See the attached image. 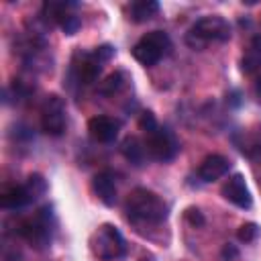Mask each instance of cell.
<instances>
[{"instance_id": "obj_1", "label": "cell", "mask_w": 261, "mask_h": 261, "mask_svg": "<svg viewBox=\"0 0 261 261\" xmlns=\"http://www.w3.org/2000/svg\"><path fill=\"white\" fill-rule=\"evenodd\" d=\"M126 214L133 220H141V222H163L167 218V204L151 190L147 188H135L126 202H124Z\"/></svg>"}, {"instance_id": "obj_2", "label": "cell", "mask_w": 261, "mask_h": 261, "mask_svg": "<svg viewBox=\"0 0 261 261\" xmlns=\"http://www.w3.org/2000/svg\"><path fill=\"white\" fill-rule=\"evenodd\" d=\"M228 39H230V24L218 14H208L198 18L186 33V43L198 51L204 49L208 43H224Z\"/></svg>"}, {"instance_id": "obj_3", "label": "cell", "mask_w": 261, "mask_h": 261, "mask_svg": "<svg viewBox=\"0 0 261 261\" xmlns=\"http://www.w3.org/2000/svg\"><path fill=\"white\" fill-rule=\"evenodd\" d=\"M53 228H55V216L51 206H41L31 218L20 220L16 224V232L27 239L35 249H47L53 241Z\"/></svg>"}, {"instance_id": "obj_4", "label": "cell", "mask_w": 261, "mask_h": 261, "mask_svg": "<svg viewBox=\"0 0 261 261\" xmlns=\"http://www.w3.org/2000/svg\"><path fill=\"white\" fill-rule=\"evenodd\" d=\"M90 249L100 261H114L124 257L126 241L114 224H100L90 237Z\"/></svg>"}, {"instance_id": "obj_5", "label": "cell", "mask_w": 261, "mask_h": 261, "mask_svg": "<svg viewBox=\"0 0 261 261\" xmlns=\"http://www.w3.org/2000/svg\"><path fill=\"white\" fill-rule=\"evenodd\" d=\"M171 49V39L167 33L163 31H151L147 35H143L135 47H133V57L145 65V67H151L155 65L163 55H167Z\"/></svg>"}, {"instance_id": "obj_6", "label": "cell", "mask_w": 261, "mask_h": 261, "mask_svg": "<svg viewBox=\"0 0 261 261\" xmlns=\"http://www.w3.org/2000/svg\"><path fill=\"white\" fill-rule=\"evenodd\" d=\"M145 151L151 159L155 161H171L177 151H179V141L175 139V135L165 128V126H157L155 130L147 133V139H145Z\"/></svg>"}, {"instance_id": "obj_7", "label": "cell", "mask_w": 261, "mask_h": 261, "mask_svg": "<svg viewBox=\"0 0 261 261\" xmlns=\"http://www.w3.org/2000/svg\"><path fill=\"white\" fill-rule=\"evenodd\" d=\"M65 126H67L65 102L57 94H49L41 106V128L49 137H59L63 135Z\"/></svg>"}, {"instance_id": "obj_8", "label": "cell", "mask_w": 261, "mask_h": 261, "mask_svg": "<svg viewBox=\"0 0 261 261\" xmlns=\"http://www.w3.org/2000/svg\"><path fill=\"white\" fill-rule=\"evenodd\" d=\"M102 73V61L96 59L94 53H86L82 49H77L71 57V65H69V82L71 84H94Z\"/></svg>"}, {"instance_id": "obj_9", "label": "cell", "mask_w": 261, "mask_h": 261, "mask_svg": "<svg viewBox=\"0 0 261 261\" xmlns=\"http://www.w3.org/2000/svg\"><path fill=\"white\" fill-rule=\"evenodd\" d=\"M222 196H224V200H228L230 204H234L239 208H251V204H253V198H251V192L245 184L243 173H232L224 181Z\"/></svg>"}, {"instance_id": "obj_10", "label": "cell", "mask_w": 261, "mask_h": 261, "mask_svg": "<svg viewBox=\"0 0 261 261\" xmlns=\"http://www.w3.org/2000/svg\"><path fill=\"white\" fill-rule=\"evenodd\" d=\"M118 120L110 118V116H104V114H98V116H92L88 120V130H90V137L98 143H112L116 137H118Z\"/></svg>"}, {"instance_id": "obj_11", "label": "cell", "mask_w": 261, "mask_h": 261, "mask_svg": "<svg viewBox=\"0 0 261 261\" xmlns=\"http://www.w3.org/2000/svg\"><path fill=\"white\" fill-rule=\"evenodd\" d=\"M228 169H230V161H228L224 155L214 153V155L204 157V161H202L200 167H198V177H200L202 181H216V179H220L222 175H226Z\"/></svg>"}, {"instance_id": "obj_12", "label": "cell", "mask_w": 261, "mask_h": 261, "mask_svg": "<svg viewBox=\"0 0 261 261\" xmlns=\"http://www.w3.org/2000/svg\"><path fill=\"white\" fill-rule=\"evenodd\" d=\"M92 190L104 206H114L116 202V181L110 171H100L92 179Z\"/></svg>"}, {"instance_id": "obj_13", "label": "cell", "mask_w": 261, "mask_h": 261, "mask_svg": "<svg viewBox=\"0 0 261 261\" xmlns=\"http://www.w3.org/2000/svg\"><path fill=\"white\" fill-rule=\"evenodd\" d=\"M75 8V2H63V0H47L41 6V18L51 27V24H61V20L71 14V10Z\"/></svg>"}, {"instance_id": "obj_14", "label": "cell", "mask_w": 261, "mask_h": 261, "mask_svg": "<svg viewBox=\"0 0 261 261\" xmlns=\"http://www.w3.org/2000/svg\"><path fill=\"white\" fill-rule=\"evenodd\" d=\"M159 12V4L155 0H137L126 6V16L133 22H147Z\"/></svg>"}, {"instance_id": "obj_15", "label": "cell", "mask_w": 261, "mask_h": 261, "mask_svg": "<svg viewBox=\"0 0 261 261\" xmlns=\"http://www.w3.org/2000/svg\"><path fill=\"white\" fill-rule=\"evenodd\" d=\"M29 202H33V200L24 186H12V188L4 190L0 196V206L4 210H18V208L27 206Z\"/></svg>"}, {"instance_id": "obj_16", "label": "cell", "mask_w": 261, "mask_h": 261, "mask_svg": "<svg viewBox=\"0 0 261 261\" xmlns=\"http://www.w3.org/2000/svg\"><path fill=\"white\" fill-rule=\"evenodd\" d=\"M120 151H122V155H124L133 165H143V163H145V157H149L147 151H145V143H141L137 137H126V139L122 141Z\"/></svg>"}, {"instance_id": "obj_17", "label": "cell", "mask_w": 261, "mask_h": 261, "mask_svg": "<svg viewBox=\"0 0 261 261\" xmlns=\"http://www.w3.org/2000/svg\"><path fill=\"white\" fill-rule=\"evenodd\" d=\"M126 84H128L126 71H114V73L106 75L104 82H100L98 94H102V96H114V94H118Z\"/></svg>"}, {"instance_id": "obj_18", "label": "cell", "mask_w": 261, "mask_h": 261, "mask_svg": "<svg viewBox=\"0 0 261 261\" xmlns=\"http://www.w3.org/2000/svg\"><path fill=\"white\" fill-rule=\"evenodd\" d=\"M24 188H27L31 200H37V198L45 196V192H47L49 186H47V179H45L41 173H31V175L27 177V181H24Z\"/></svg>"}, {"instance_id": "obj_19", "label": "cell", "mask_w": 261, "mask_h": 261, "mask_svg": "<svg viewBox=\"0 0 261 261\" xmlns=\"http://www.w3.org/2000/svg\"><path fill=\"white\" fill-rule=\"evenodd\" d=\"M259 69H261V53L249 49V51L243 55V59H241V71L247 73V75H251V73H255V71H259Z\"/></svg>"}, {"instance_id": "obj_20", "label": "cell", "mask_w": 261, "mask_h": 261, "mask_svg": "<svg viewBox=\"0 0 261 261\" xmlns=\"http://www.w3.org/2000/svg\"><path fill=\"white\" fill-rule=\"evenodd\" d=\"M259 234H261V228L257 222H243L237 230V237L241 243H255L259 239Z\"/></svg>"}, {"instance_id": "obj_21", "label": "cell", "mask_w": 261, "mask_h": 261, "mask_svg": "<svg viewBox=\"0 0 261 261\" xmlns=\"http://www.w3.org/2000/svg\"><path fill=\"white\" fill-rule=\"evenodd\" d=\"M59 27H61V31H63L65 35H75V33L80 31V27H82V18L71 12V14H67V16L61 20Z\"/></svg>"}, {"instance_id": "obj_22", "label": "cell", "mask_w": 261, "mask_h": 261, "mask_svg": "<svg viewBox=\"0 0 261 261\" xmlns=\"http://www.w3.org/2000/svg\"><path fill=\"white\" fill-rule=\"evenodd\" d=\"M184 218L192 224V226H202L206 220H204V214L200 212V208H196V206H190V208H186V212H184Z\"/></svg>"}, {"instance_id": "obj_23", "label": "cell", "mask_w": 261, "mask_h": 261, "mask_svg": "<svg viewBox=\"0 0 261 261\" xmlns=\"http://www.w3.org/2000/svg\"><path fill=\"white\" fill-rule=\"evenodd\" d=\"M139 126H141L145 133H151V130H155L159 124H157V120H155L153 112L145 110V112H141V116H139Z\"/></svg>"}, {"instance_id": "obj_24", "label": "cell", "mask_w": 261, "mask_h": 261, "mask_svg": "<svg viewBox=\"0 0 261 261\" xmlns=\"http://www.w3.org/2000/svg\"><path fill=\"white\" fill-rule=\"evenodd\" d=\"M92 53L96 55V59H98V61L106 63V61H110V59L114 57V47H112V45H108V43H104V45L96 47V49H94Z\"/></svg>"}, {"instance_id": "obj_25", "label": "cell", "mask_w": 261, "mask_h": 261, "mask_svg": "<svg viewBox=\"0 0 261 261\" xmlns=\"http://www.w3.org/2000/svg\"><path fill=\"white\" fill-rule=\"evenodd\" d=\"M2 261H22V253L16 249V245H2Z\"/></svg>"}, {"instance_id": "obj_26", "label": "cell", "mask_w": 261, "mask_h": 261, "mask_svg": "<svg viewBox=\"0 0 261 261\" xmlns=\"http://www.w3.org/2000/svg\"><path fill=\"white\" fill-rule=\"evenodd\" d=\"M237 257H239L237 247H234V245H230V243H226V245L222 247V259H224V261H234Z\"/></svg>"}, {"instance_id": "obj_27", "label": "cell", "mask_w": 261, "mask_h": 261, "mask_svg": "<svg viewBox=\"0 0 261 261\" xmlns=\"http://www.w3.org/2000/svg\"><path fill=\"white\" fill-rule=\"evenodd\" d=\"M249 49H253V51L261 53V35H255V37L251 39V45H249Z\"/></svg>"}, {"instance_id": "obj_28", "label": "cell", "mask_w": 261, "mask_h": 261, "mask_svg": "<svg viewBox=\"0 0 261 261\" xmlns=\"http://www.w3.org/2000/svg\"><path fill=\"white\" fill-rule=\"evenodd\" d=\"M255 94H257V98H259V102H261V77H259L257 84H255Z\"/></svg>"}]
</instances>
